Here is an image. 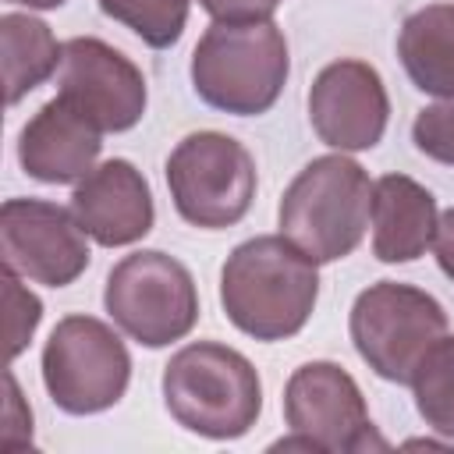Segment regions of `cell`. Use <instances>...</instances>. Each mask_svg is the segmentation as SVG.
<instances>
[{
  "instance_id": "16",
  "label": "cell",
  "mask_w": 454,
  "mask_h": 454,
  "mask_svg": "<svg viewBox=\"0 0 454 454\" xmlns=\"http://www.w3.org/2000/svg\"><path fill=\"white\" fill-rule=\"evenodd\" d=\"M397 57L411 85L426 96H454V4L411 11L397 32Z\"/></svg>"
},
{
  "instance_id": "25",
  "label": "cell",
  "mask_w": 454,
  "mask_h": 454,
  "mask_svg": "<svg viewBox=\"0 0 454 454\" xmlns=\"http://www.w3.org/2000/svg\"><path fill=\"white\" fill-rule=\"evenodd\" d=\"M7 4H21L28 11H53V7H64L67 0H7Z\"/></svg>"
},
{
  "instance_id": "3",
  "label": "cell",
  "mask_w": 454,
  "mask_h": 454,
  "mask_svg": "<svg viewBox=\"0 0 454 454\" xmlns=\"http://www.w3.org/2000/svg\"><path fill=\"white\" fill-rule=\"evenodd\" d=\"M163 404L170 419L206 440L245 436L262 411L255 365L220 340H192L163 365Z\"/></svg>"
},
{
  "instance_id": "22",
  "label": "cell",
  "mask_w": 454,
  "mask_h": 454,
  "mask_svg": "<svg viewBox=\"0 0 454 454\" xmlns=\"http://www.w3.org/2000/svg\"><path fill=\"white\" fill-rule=\"evenodd\" d=\"M284 0H199V7L213 21H248V18H270Z\"/></svg>"
},
{
  "instance_id": "13",
  "label": "cell",
  "mask_w": 454,
  "mask_h": 454,
  "mask_svg": "<svg viewBox=\"0 0 454 454\" xmlns=\"http://www.w3.org/2000/svg\"><path fill=\"white\" fill-rule=\"evenodd\" d=\"M71 213L103 248H124L153 231L156 206L145 174L131 160L96 163L71 192Z\"/></svg>"
},
{
  "instance_id": "9",
  "label": "cell",
  "mask_w": 454,
  "mask_h": 454,
  "mask_svg": "<svg viewBox=\"0 0 454 454\" xmlns=\"http://www.w3.org/2000/svg\"><path fill=\"white\" fill-rule=\"evenodd\" d=\"M284 419L291 436L273 447H305L333 454H362L369 447H387L376 436L365 397L355 376L326 358L305 362L287 376L284 387Z\"/></svg>"
},
{
  "instance_id": "12",
  "label": "cell",
  "mask_w": 454,
  "mask_h": 454,
  "mask_svg": "<svg viewBox=\"0 0 454 454\" xmlns=\"http://www.w3.org/2000/svg\"><path fill=\"white\" fill-rule=\"evenodd\" d=\"M309 121L319 142L337 153H362L380 145L390 121V96L369 60H330L309 89Z\"/></svg>"
},
{
  "instance_id": "19",
  "label": "cell",
  "mask_w": 454,
  "mask_h": 454,
  "mask_svg": "<svg viewBox=\"0 0 454 454\" xmlns=\"http://www.w3.org/2000/svg\"><path fill=\"white\" fill-rule=\"evenodd\" d=\"M192 0H99V11L131 28L145 46L167 50L184 35Z\"/></svg>"
},
{
  "instance_id": "20",
  "label": "cell",
  "mask_w": 454,
  "mask_h": 454,
  "mask_svg": "<svg viewBox=\"0 0 454 454\" xmlns=\"http://www.w3.org/2000/svg\"><path fill=\"white\" fill-rule=\"evenodd\" d=\"M0 280H4V301H7V355L14 362L28 348V340L43 319V301L21 284V277L11 266H4Z\"/></svg>"
},
{
  "instance_id": "21",
  "label": "cell",
  "mask_w": 454,
  "mask_h": 454,
  "mask_svg": "<svg viewBox=\"0 0 454 454\" xmlns=\"http://www.w3.org/2000/svg\"><path fill=\"white\" fill-rule=\"evenodd\" d=\"M411 142L422 156H429L443 167H454V96L436 99L415 114Z\"/></svg>"
},
{
  "instance_id": "6",
  "label": "cell",
  "mask_w": 454,
  "mask_h": 454,
  "mask_svg": "<svg viewBox=\"0 0 454 454\" xmlns=\"http://www.w3.org/2000/svg\"><path fill=\"white\" fill-rule=\"evenodd\" d=\"M358 358L387 383H408L422 355L447 333L443 305L401 280H376L351 301L348 316Z\"/></svg>"
},
{
  "instance_id": "14",
  "label": "cell",
  "mask_w": 454,
  "mask_h": 454,
  "mask_svg": "<svg viewBox=\"0 0 454 454\" xmlns=\"http://www.w3.org/2000/svg\"><path fill=\"white\" fill-rule=\"evenodd\" d=\"M103 131L64 96L43 103L18 135V163L43 184H78L99 160Z\"/></svg>"
},
{
  "instance_id": "11",
  "label": "cell",
  "mask_w": 454,
  "mask_h": 454,
  "mask_svg": "<svg viewBox=\"0 0 454 454\" xmlns=\"http://www.w3.org/2000/svg\"><path fill=\"white\" fill-rule=\"evenodd\" d=\"M57 96L78 106L103 135L135 128L149 103L145 74L138 64L96 35H74L64 43Z\"/></svg>"
},
{
  "instance_id": "2",
  "label": "cell",
  "mask_w": 454,
  "mask_h": 454,
  "mask_svg": "<svg viewBox=\"0 0 454 454\" xmlns=\"http://www.w3.org/2000/svg\"><path fill=\"white\" fill-rule=\"evenodd\" d=\"M188 74L206 106L234 117H259L287 85V39L273 18L213 21L192 50Z\"/></svg>"
},
{
  "instance_id": "18",
  "label": "cell",
  "mask_w": 454,
  "mask_h": 454,
  "mask_svg": "<svg viewBox=\"0 0 454 454\" xmlns=\"http://www.w3.org/2000/svg\"><path fill=\"white\" fill-rule=\"evenodd\" d=\"M408 387H411L415 411L422 415V422L454 443V337L450 333H443L422 355Z\"/></svg>"
},
{
  "instance_id": "23",
  "label": "cell",
  "mask_w": 454,
  "mask_h": 454,
  "mask_svg": "<svg viewBox=\"0 0 454 454\" xmlns=\"http://www.w3.org/2000/svg\"><path fill=\"white\" fill-rule=\"evenodd\" d=\"M25 433V440L32 443V408L21 401V390H18V380L14 372H7V415H4V450H14L18 447V436L14 433Z\"/></svg>"
},
{
  "instance_id": "5",
  "label": "cell",
  "mask_w": 454,
  "mask_h": 454,
  "mask_svg": "<svg viewBox=\"0 0 454 454\" xmlns=\"http://www.w3.org/2000/svg\"><path fill=\"white\" fill-rule=\"evenodd\" d=\"M103 309L142 348H167L199 323V287L184 262L160 248L124 255L103 287Z\"/></svg>"
},
{
  "instance_id": "15",
  "label": "cell",
  "mask_w": 454,
  "mask_h": 454,
  "mask_svg": "<svg viewBox=\"0 0 454 454\" xmlns=\"http://www.w3.org/2000/svg\"><path fill=\"white\" fill-rule=\"evenodd\" d=\"M372 255L380 262H415L433 248L440 209L426 184L408 174H383L372 181Z\"/></svg>"
},
{
  "instance_id": "7",
  "label": "cell",
  "mask_w": 454,
  "mask_h": 454,
  "mask_svg": "<svg viewBox=\"0 0 454 454\" xmlns=\"http://www.w3.org/2000/svg\"><path fill=\"white\" fill-rule=\"evenodd\" d=\"M167 188L184 223L223 231L252 209L259 177L252 153L223 131H192L167 156Z\"/></svg>"
},
{
  "instance_id": "1",
  "label": "cell",
  "mask_w": 454,
  "mask_h": 454,
  "mask_svg": "<svg viewBox=\"0 0 454 454\" xmlns=\"http://www.w3.org/2000/svg\"><path fill=\"white\" fill-rule=\"evenodd\" d=\"M319 298V262L284 234L241 241L220 270L223 316L255 340H287L301 333Z\"/></svg>"
},
{
  "instance_id": "17",
  "label": "cell",
  "mask_w": 454,
  "mask_h": 454,
  "mask_svg": "<svg viewBox=\"0 0 454 454\" xmlns=\"http://www.w3.org/2000/svg\"><path fill=\"white\" fill-rule=\"evenodd\" d=\"M0 43H4L7 106H18L32 89H39L50 74H57L64 43H57L46 21L21 11H7L0 18Z\"/></svg>"
},
{
  "instance_id": "8",
  "label": "cell",
  "mask_w": 454,
  "mask_h": 454,
  "mask_svg": "<svg viewBox=\"0 0 454 454\" xmlns=\"http://www.w3.org/2000/svg\"><path fill=\"white\" fill-rule=\"evenodd\" d=\"M43 387L67 415L114 408L131 383V355L121 333L96 316H64L43 344Z\"/></svg>"
},
{
  "instance_id": "24",
  "label": "cell",
  "mask_w": 454,
  "mask_h": 454,
  "mask_svg": "<svg viewBox=\"0 0 454 454\" xmlns=\"http://www.w3.org/2000/svg\"><path fill=\"white\" fill-rule=\"evenodd\" d=\"M433 252H436V262L440 270L454 280V206L440 213V223H436V238H433Z\"/></svg>"
},
{
  "instance_id": "4",
  "label": "cell",
  "mask_w": 454,
  "mask_h": 454,
  "mask_svg": "<svg viewBox=\"0 0 454 454\" xmlns=\"http://www.w3.org/2000/svg\"><path fill=\"white\" fill-rule=\"evenodd\" d=\"M372 181L362 163L344 153L309 160L280 195L277 227L312 262L351 255L369 227Z\"/></svg>"
},
{
  "instance_id": "10",
  "label": "cell",
  "mask_w": 454,
  "mask_h": 454,
  "mask_svg": "<svg viewBox=\"0 0 454 454\" xmlns=\"http://www.w3.org/2000/svg\"><path fill=\"white\" fill-rule=\"evenodd\" d=\"M0 255L18 277L67 287L89 270V234L78 216L46 199H7L0 206Z\"/></svg>"
}]
</instances>
